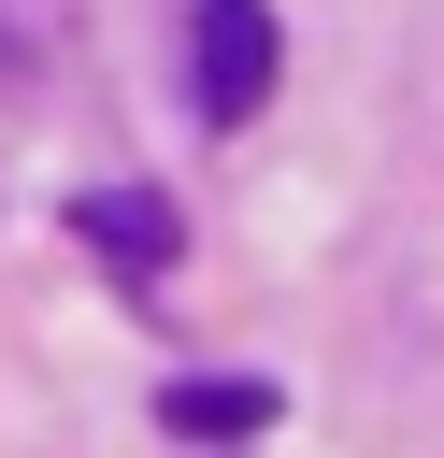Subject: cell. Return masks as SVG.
<instances>
[{
  "instance_id": "cell-2",
  "label": "cell",
  "mask_w": 444,
  "mask_h": 458,
  "mask_svg": "<svg viewBox=\"0 0 444 458\" xmlns=\"http://www.w3.org/2000/svg\"><path fill=\"white\" fill-rule=\"evenodd\" d=\"M72 243L115 258L129 286H158V272H172V200H158V186H86V200H72Z\"/></svg>"
},
{
  "instance_id": "cell-3",
  "label": "cell",
  "mask_w": 444,
  "mask_h": 458,
  "mask_svg": "<svg viewBox=\"0 0 444 458\" xmlns=\"http://www.w3.org/2000/svg\"><path fill=\"white\" fill-rule=\"evenodd\" d=\"M272 415H286L272 372H186V386H158V429L172 444H258Z\"/></svg>"
},
{
  "instance_id": "cell-1",
  "label": "cell",
  "mask_w": 444,
  "mask_h": 458,
  "mask_svg": "<svg viewBox=\"0 0 444 458\" xmlns=\"http://www.w3.org/2000/svg\"><path fill=\"white\" fill-rule=\"evenodd\" d=\"M272 72H286V43H272L258 0H201V14H186V86H201L215 129H243V114L272 100Z\"/></svg>"
}]
</instances>
